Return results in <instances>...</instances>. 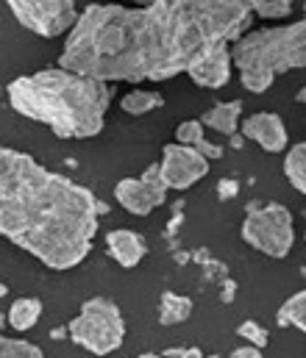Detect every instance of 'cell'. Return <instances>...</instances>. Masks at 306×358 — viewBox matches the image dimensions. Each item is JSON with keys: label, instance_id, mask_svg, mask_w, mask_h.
Returning a JSON list of instances; mask_svg holds the SVG:
<instances>
[{"label": "cell", "instance_id": "1", "mask_svg": "<svg viewBox=\"0 0 306 358\" xmlns=\"http://www.w3.org/2000/svg\"><path fill=\"white\" fill-rule=\"evenodd\" d=\"M253 22V0L92 3L67 34L59 67L114 81H170L211 45H228Z\"/></svg>", "mask_w": 306, "mask_h": 358}, {"label": "cell", "instance_id": "2", "mask_svg": "<svg viewBox=\"0 0 306 358\" xmlns=\"http://www.w3.org/2000/svg\"><path fill=\"white\" fill-rule=\"evenodd\" d=\"M101 211V200L87 186L28 153L0 148V236L45 267H78L92 250Z\"/></svg>", "mask_w": 306, "mask_h": 358}, {"label": "cell", "instance_id": "3", "mask_svg": "<svg viewBox=\"0 0 306 358\" xmlns=\"http://www.w3.org/2000/svg\"><path fill=\"white\" fill-rule=\"evenodd\" d=\"M6 94L17 114L48 125L59 139L98 136L111 106L109 84L62 67L20 76L6 87Z\"/></svg>", "mask_w": 306, "mask_h": 358}, {"label": "cell", "instance_id": "4", "mask_svg": "<svg viewBox=\"0 0 306 358\" xmlns=\"http://www.w3.org/2000/svg\"><path fill=\"white\" fill-rule=\"evenodd\" d=\"M231 62L245 90L253 94L267 92L279 73L306 67V20L239 36L231 48Z\"/></svg>", "mask_w": 306, "mask_h": 358}, {"label": "cell", "instance_id": "5", "mask_svg": "<svg viewBox=\"0 0 306 358\" xmlns=\"http://www.w3.org/2000/svg\"><path fill=\"white\" fill-rule=\"evenodd\" d=\"M67 336L92 356H109L120 350L125 339V322L117 303L109 297H90L81 303V311L67 325Z\"/></svg>", "mask_w": 306, "mask_h": 358}, {"label": "cell", "instance_id": "6", "mask_svg": "<svg viewBox=\"0 0 306 358\" xmlns=\"http://www.w3.org/2000/svg\"><path fill=\"white\" fill-rule=\"evenodd\" d=\"M242 239L248 248L270 256V259H287L295 242L293 214L281 203H248V217L242 222Z\"/></svg>", "mask_w": 306, "mask_h": 358}, {"label": "cell", "instance_id": "7", "mask_svg": "<svg viewBox=\"0 0 306 358\" xmlns=\"http://www.w3.org/2000/svg\"><path fill=\"white\" fill-rule=\"evenodd\" d=\"M11 14L22 28L42 39H56L62 34H70V28L78 20L76 0H6Z\"/></svg>", "mask_w": 306, "mask_h": 358}, {"label": "cell", "instance_id": "8", "mask_svg": "<svg viewBox=\"0 0 306 358\" xmlns=\"http://www.w3.org/2000/svg\"><path fill=\"white\" fill-rule=\"evenodd\" d=\"M167 183L162 178V167L151 164L139 178H123L114 186V200L137 217H148L153 208H159L167 200Z\"/></svg>", "mask_w": 306, "mask_h": 358}, {"label": "cell", "instance_id": "9", "mask_svg": "<svg viewBox=\"0 0 306 358\" xmlns=\"http://www.w3.org/2000/svg\"><path fill=\"white\" fill-rule=\"evenodd\" d=\"M159 167H162V178L167 183V189H176V192H184L209 176V159L204 153L187 145H179V142L165 145Z\"/></svg>", "mask_w": 306, "mask_h": 358}, {"label": "cell", "instance_id": "10", "mask_svg": "<svg viewBox=\"0 0 306 358\" xmlns=\"http://www.w3.org/2000/svg\"><path fill=\"white\" fill-rule=\"evenodd\" d=\"M231 48L228 45H211L206 48L204 53H198L190 67H187V76L193 84L198 87H206V90H220L228 84L231 78Z\"/></svg>", "mask_w": 306, "mask_h": 358}, {"label": "cell", "instance_id": "11", "mask_svg": "<svg viewBox=\"0 0 306 358\" xmlns=\"http://www.w3.org/2000/svg\"><path fill=\"white\" fill-rule=\"evenodd\" d=\"M242 136L256 142L265 153H284L287 148V125L273 111H259L242 120Z\"/></svg>", "mask_w": 306, "mask_h": 358}, {"label": "cell", "instance_id": "12", "mask_svg": "<svg viewBox=\"0 0 306 358\" xmlns=\"http://www.w3.org/2000/svg\"><path fill=\"white\" fill-rule=\"evenodd\" d=\"M106 248H109V256L125 269H134L148 253V242L137 231H125V228L109 231L106 234Z\"/></svg>", "mask_w": 306, "mask_h": 358}, {"label": "cell", "instance_id": "13", "mask_svg": "<svg viewBox=\"0 0 306 358\" xmlns=\"http://www.w3.org/2000/svg\"><path fill=\"white\" fill-rule=\"evenodd\" d=\"M239 117H242V100H228V103H217L201 117L204 128H211L217 134L234 136L239 131Z\"/></svg>", "mask_w": 306, "mask_h": 358}, {"label": "cell", "instance_id": "14", "mask_svg": "<svg viewBox=\"0 0 306 358\" xmlns=\"http://www.w3.org/2000/svg\"><path fill=\"white\" fill-rule=\"evenodd\" d=\"M176 142H179V145H187V148H193V150H198V153H204L209 162H211V159H223V148H220V145H211V142L206 139V128L201 120H184V122L176 128Z\"/></svg>", "mask_w": 306, "mask_h": 358}, {"label": "cell", "instance_id": "15", "mask_svg": "<svg viewBox=\"0 0 306 358\" xmlns=\"http://www.w3.org/2000/svg\"><path fill=\"white\" fill-rule=\"evenodd\" d=\"M39 317H42V303L36 297H20V300H14L8 306V314H6L8 325L14 331H20V334L31 331L39 322Z\"/></svg>", "mask_w": 306, "mask_h": 358}, {"label": "cell", "instance_id": "16", "mask_svg": "<svg viewBox=\"0 0 306 358\" xmlns=\"http://www.w3.org/2000/svg\"><path fill=\"white\" fill-rule=\"evenodd\" d=\"M193 314V300L184 297V294H176V292H165L162 300H159V322L162 325H181L187 322Z\"/></svg>", "mask_w": 306, "mask_h": 358}, {"label": "cell", "instance_id": "17", "mask_svg": "<svg viewBox=\"0 0 306 358\" xmlns=\"http://www.w3.org/2000/svg\"><path fill=\"white\" fill-rule=\"evenodd\" d=\"M276 322H279L281 328L293 325V328H298L301 334H306V289L304 292H295L293 297H287V300L281 303V308H279V314H276Z\"/></svg>", "mask_w": 306, "mask_h": 358}, {"label": "cell", "instance_id": "18", "mask_svg": "<svg viewBox=\"0 0 306 358\" xmlns=\"http://www.w3.org/2000/svg\"><path fill=\"white\" fill-rule=\"evenodd\" d=\"M120 106H123L125 114H131V117H142V114H148V111H153V108H162V106H165V97H162L159 92L134 90L120 100Z\"/></svg>", "mask_w": 306, "mask_h": 358}, {"label": "cell", "instance_id": "19", "mask_svg": "<svg viewBox=\"0 0 306 358\" xmlns=\"http://www.w3.org/2000/svg\"><path fill=\"white\" fill-rule=\"evenodd\" d=\"M284 176L306 197V142H298L295 148H290V153L284 159Z\"/></svg>", "mask_w": 306, "mask_h": 358}, {"label": "cell", "instance_id": "20", "mask_svg": "<svg viewBox=\"0 0 306 358\" xmlns=\"http://www.w3.org/2000/svg\"><path fill=\"white\" fill-rule=\"evenodd\" d=\"M0 358H45L42 348L25 342V339H11L0 334Z\"/></svg>", "mask_w": 306, "mask_h": 358}, {"label": "cell", "instance_id": "21", "mask_svg": "<svg viewBox=\"0 0 306 358\" xmlns=\"http://www.w3.org/2000/svg\"><path fill=\"white\" fill-rule=\"evenodd\" d=\"M290 11H293V0H253V14L265 20H281L290 17Z\"/></svg>", "mask_w": 306, "mask_h": 358}, {"label": "cell", "instance_id": "22", "mask_svg": "<svg viewBox=\"0 0 306 358\" xmlns=\"http://www.w3.org/2000/svg\"><path fill=\"white\" fill-rule=\"evenodd\" d=\"M237 334L248 342V345H253V348H267V342H270V336H267V331L259 325V322H253V320H245L239 328H237Z\"/></svg>", "mask_w": 306, "mask_h": 358}, {"label": "cell", "instance_id": "23", "mask_svg": "<svg viewBox=\"0 0 306 358\" xmlns=\"http://www.w3.org/2000/svg\"><path fill=\"white\" fill-rule=\"evenodd\" d=\"M228 358H265V356H262V350H259V348L245 345V348H237Z\"/></svg>", "mask_w": 306, "mask_h": 358}, {"label": "cell", "instance_id": "24", "mask_svg": "<svg viewBox=\"0 0 306 358\" xmlns=\"http://www.w3.org/2000/svg\"><path fill=\"white\" fill-rule=\"evenodd\" d=\"M176 356L179 358H204V353H201V348H187V350H176Z\"/></svg>", "mask_w": 306, "mask_h": 358}, {"label": "cell", "instance_id": "25", "mask_svg": "<svg viewBox=\"0 0 306 358\" xmlns=\"http://www.w3.org/2000/svg\"><path fill=\"white\" fill-rule=\"evenodd\" d=\"M217 192H220L223 197H228V194H234V192H237V183H223V186H217Z\"/></svg>", "mask_w": 306, "mask_h": 358}, {"label": "cell", "instance_id": "26", "mask_svg": "<svg viewBox=\"0 0 306 358\" xmlns=\"http://www.w3.org/2000/svg\"><path fill=\"white\" fill-rule=\"evenodd\" d=\"M295 100H298V103H306V87L298 92V94H295Z\"/></svg>", "mask_w": 306, "mask_h": 358}, {"label": "cell", "instance_id": "27", "mask_svg": "<svg viewBox=\"0 0 306 358\" xmlns=\"http://www.w3.org/2000/svg\"><path fill=\"white\" fill-rule=\"evenodd\" d=\"M125 3H134V6H148V3H153V0H125Z\"/></svg>", "mask_w": 306, "mask_h": 358}, {"label": "cell", "instance_id": "28", "mask_svg": "<svg viewBox=\"0 0 306 358\" xmlns=\"http://www.w3.org/2000/svg\"><path fill=\"white\" fill-rule=\"evenodd\" d=\"M6 294H8V286H6L3 280H0V297H6Z\"/></svg>", "mask_w": 306, "mask_h": 358}, {"label": "cell", "instance_id": "29", "mask_svg": "<svg viewBox=\"0 0 306 358\" xmlns=\"http://www.w3.org/2000/svg\"><path fill=\"white\" fill-rule=\"evenodd\" d=\"M137 358H165V356H156V353H142V356H137Z\"/></svg>", "mask_w": 306, "mask_h": 358}, {"label": "cell", "instance_id": "30", "mask_svg": "<svg viewBox=\"0 0 306 358\" xmlns=\"http://www.w3.org/2000/svg\"><path fill=\"white\" fill-rule=\"evenodd\" d=\"M301 275H304V278H306V267H304V269H301Z\"/></svg>", "mask_w": 306, "mask_h": 358}, {"label": "cell", "instance_id": "31", "mask_svg": "<svg viewBox=\"0 0 306 358\" xmlns=\"http://www.w3.org/2000/svg\"><path fill=\"white\" fill-rule=\"evenodd\" d=\"M204 358H220V356H204Z\"/></svg>", "mask_w": 306, "mask_h": 358}, {"label": "cell", "instance_id": "32", "mask_svg": "<svg viewBox=\"0 0 306 358\" xmlns=\"http://www.w3.org/2000/svg\"><path fill=\"white\" fill-rule=\"evenodd\" d=\"M304 239H306V234H304Z\"/></svg>", "mask_w": 306, "mask_h": 358}]
</instances>
